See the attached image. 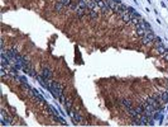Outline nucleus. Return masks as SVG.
<instances>
[{
    "mask_svg": "<svg viewBox=\"0 0 168 127\" xmlns=\"http://www.w3.org/2000/svg\"><path fill=\"white\" fill-rule=\"evenodd\" d=\"M58 1L62 3L64 6H67V8H68V5H70L71 3H72V0H58Z\"/></svg>",
    "mask_w": 168,
    "mask_h": 127,
    "instance_id": "13",
    "label": "nucleus"
},
{
    "mask_svg": "<svg viewBox=\"0 0 168 127\" xmlns=\"http://www.w3.org/2000/svg\"><path fill=\"white\" fill-rule=\"evenodd\" d=\"M126 111H128V114H129V116H130L132 118H133V117H135V116H138L137 111H135L133 107H132V108H129V109H126Z\"/></svg>",
    "mask_w": 168,
    "mask_h": 127,
    "instance_id": "12",
    "label": "nucleus"
},
{
    "mask_svg": "<svg viewBox=\"0 0 168 127\" xmlns=\"http://www.w3.org/2000/svg\"><path fill=\"white\" fill-rule=\"evenodd\" d=\"M42 76L46 80H49V79H52V76H53V74H52V71H51V69L49 67H47L46 65L43 66V69H42Z\"/></svg>",
    "mask_w": 168,
    "mask_h": 127,
    "instance_id": "2",
    "label": "nucleus"
},
{
    "mask_svg": "<svg viewBox=\"0 0 168 127\" xmlns=\"http://www.w3.org/2000/svg\"><path fill=\"white\" fill-rule=\"evenodd\" d=\"M58 99H60V100H61V103H63V104H64V102H66V97H64V94H63V93L61 94V97L58 98Z\"/></svg>",
    "mask_w": 168,
    "mask_h": 127,
    "instance_id": "14",
    "label": "nucleus"
},
{
    "mask_svg": "<svg viewBox=\"0 0 168 127\" xmlns=\"http://www.w3.org/2000/svg\"><path fill=\"white\" fill-rule=\"evenodd\" d=\"M160 100H162V103H168V90L160 93Z\"/></svg>",
    "mask_w": 168,
    "mask_h": 127,
    "instance_id": "7",
    "label": "nucleus"
},
{
    "mask_svg": "<svg viewBox=\"0 0 168 127\" xmlns=\"http://www.w3.org/2000/svg\"><path fill=\"white\" fill-rule=\"evenodd\" d=\"M72 103H73V102H72V99H71V98L64 102V108H66L67 112H70L71 109H72Z\"/></svg>",
    "mask_w": 168,
    "mask_h": 127,
    "instance_id": "5",
    "label": "nucleus"
},
{
    "mask_svg": "<svg viewBox=\"0 0 168 127\" xmlns=\"http://www.w3.org/2000/svg\"><path fill=\"white\" fill-rule=\"evenodd\" d=\"M163 57H164L166 60H168V53H167V52H166V53H163Z\"/></svg>",
    "mask_w": 168,
    "mask_h": 127,
    "instance_id": "15",
    "label": "nucleus"
},
{
    "mask_svg": "<svg viewBox=\"0 0 168 127\" xmlns=\"http://www.w3.org/2000/svg\"><path fill=\"white\" fill-rule=\"evenodd\" d=\"M64 8H66V6H64L62 3H60V1H57V4L54 5V10H57L58 13L63 11V10H64Z\"/></svg>",
    "mask_w": 168,
    "mask_h": 127,
    "instance_id": "6",
    "label": "nucleus"
},
{
    "mask_svg": "<svg viewBox=\"0 0 168 127\" xmlns=\"http://www.w3.org/2000/svg\"><path fill=\"white\" fill-rule=\"evenodd\" d=\"M77 4H79V8H81V9H88L87 8V3L85 1V0H79Z\"/></svg>",
    "mask_w": 168,
    "mask_h": 127,
    "instance_id": "11",
    "label": "nucleus"
},
{
    "mask_svg": "<svg viewBox=\"0 0 168 127\" xmlns=\"http://www.w3.org/2000/svg\"><path fill=\"white\" fill-rule=\"evenodd\" d=\"M154 40H156V34L153 33L152 29H148V31H145V34L141 37V43L143 44H150Z\"/></svg>",
    "mask_w": 168,
    "mask_h": 127,
    "instance_id": "1",
    "label": "nucleus"
},
{
    "mask_svg": "<svg viewBox=\"0 0 168 127\" xmlns=\"http://www.w3.org/2000/svg\"><path fill=\"white\" fill-rule=\"evenodd\" d=\"M97 10H99L97 8H96V9H92V10H88V17L91 18V19H96V18L99 17Z\"/></svg>",
    "mask_w": 168,
    "mask_h": 127,
    "instance_id": "4",
    "label": "nucleus"
},
{
    "mask_svg": "<svg viewBox=\"0 0 168 127\" xmlns=\"http://www.w3.org/2000/svg\"><path fill=\"white\" fill-rule=\"evenodd\" d=\"M121 19L124 21L125 23H130V21H132V17H130V14L126 11V13H124V14L121 15Z\"/></svg>",
    "mask_w": 168,
    "mask_h": 127,
    "instance_id": "9",
    "label": "nucleus"
},
{
    "mask_svg": "<svg viewBox=\"0 0 168 127\" xmlns=\"http://www.w3.org/2000/svg\"><path fill=\"white\" fill-rule=\"evenodd\" d=\"M119 106L124 107L125 109H129V108H132V100L130 99H123L119 102Z\"/></svg>",
    "mask_w": 168,
    "mask_h": 127,
    "instance_id": "3",
    "label": "nucleus"
},
{
    "mask_svg": "<svg viewBox=\"0 0 168 127\" xmlns=\"http://www.w3.org/2000/svg\"><path fill=\"white\" fill-rule=\"evenodd\" d=\"M95 1H96V3H99V1H100V0H95Z\"/></svg>",
    "mask_w": 168,
    "mask_h": 127,
    "instance_id": "16",
    "label": "nucleus"
},
{
    "mask_svg": "<svg viewBox=\"0 0 168 127\" xmlns=\"http://www.w3.org/2000/svg\"><path fill=\"white\" fill-rule=\"evenodd\" d=\"M87 10H88V9H81V8H79V9L76 10V14H77V17L82 18L85 14H87Z\"/></svg>",
    "mask_w": 168,
    "mask_h": 127,
    "instance_id": "8",
    "label": "nucleus"
},
{
    "mask_svg": "<svg viewBox=\"0 0 168 127\" xmlns=\"http://www.w3.org/2000/svg\"><path fill=\"white\" fill-rule=\"evenodd\" d=\"M157 50H158V53H160V55H163V53L167 52V48L163 46L162 43H160V44H157Z\"/></svg>",
    "mask_w": 168,
    "mask_h": 127,
    "instance_id": "10",
    "label": "nucleus"
}]
</instances>
